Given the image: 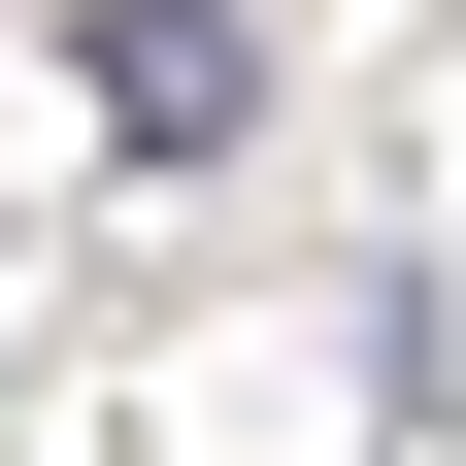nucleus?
Listing matches in <instances>:
<instances>
[{"label":"nucleus","mask_w":466,"mask_h":466,"mask_svg":"<svg viewBox=\"0 0 466 466\" xmlns=\"http://www.w3.org/2000/svg\"><path fill=\"white\" fill-rule=\"evenodd\" d=\"M67 100H100L134 167H200L233 100H267V34H233V0H67Z\"/></svg>","instance_id":"1"}]
</instances>
